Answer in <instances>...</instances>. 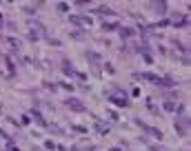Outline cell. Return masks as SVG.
Wrapping results in <instances>:
<instances>
[{"mask_svg":"<svg viewBox=\"0 0 191 151\" xmlns=\"http://www.w3.org/2000/svg\"><path fill=\"white\" fill-rule=\"evenodd\" d=\"M133 122L138 124V127H140L142 131H147L149 136H153V138H158V140H162V136H164V133H162L160 129H156V127H149V124H145V122H142L140 118H133Z\"/></svg>","mask_w":191,"mask_h":151,"instance_id":"cell-1","label":"cell"},{"mask_svg":"<svg viewBox=\"0 0 191 151\" xmlns=\"http://www.w3.org/2000/svg\"><path fill=\"white\" fill-rule=\"evenodd\" d=\"M65 105L71 109V111H87V107H85V102H80V100H76V98H69V100H65Z\"/></svg>","mask_w":191,"mask_h":151,"instance_id":"cell-2","label":"cell"},{"mask_svg":"<svg viewBox=\"0 0 191 151\" xmlns=\"http://www.w3.org/2000/svg\"><path fill=\"white\" fill-rule=\"evenodd\" d=\"M187 124H189V118H180L178 122H176V131H178V136H187Z\"/></svg>","mask_w":191,"mask_h":151,"instance_id":"cell-3","label":"cell"},{"mask_svg":"<svg viewBox=\"0 0 191 151\" xmlns=\"http://www.w3.org/2000/svg\"><path fill=\"white\" fill-rule=\"evenodd\" d=\"M109 102L116 105V107H127V105H129V100H127L125 96H109Z\"/></svg>","mask_w":191,"mask_h":151,"instance_id":"cell-4","label":"cell"},{"mask_svg":"<svg viewBox=\"0 0 191 151\" xmlns=\"http://www.w3.org/2000/svg\"><path fill=\"white\" fill-rule=\"evenodd\" d=\"M156 85H160V87H173V85H178V82H176V80H171V78H160V76H158Z\"/></svg>","mask_w":191,"mask_h":151,"instance_id":"cell-5","label":"cell"},{"mask_svg":"<svg viewBox=\"0 0 191 151\" xmlns=\"http://www.w3.org/2000/svg\"><path fill=\"white\" fill-rule=\"evenodd\" d=\"M96 131H98L100 136H107V133H109V127H105L100 120H96Z\"/></svg>","mask_w":191,"mask_h":151,"instance_id":"cell-6","label":"cell"},{"mask_svg":"<svg viewBox=\"0 0 191 151\" xmlns=\"http://www.w3.org/2000/svg\"><path fill=\"white\" fill-rule=\"evenodd\" d=\"M96 13H100V16H116V11L111 7H98L96 9Z\"/></svg>","mask_w":191,"mask_h":151,"instance_id":"cell-7","label":"cell"},{"mask_svg":"<svg viewBox=\"0 0 191 151\" xmlns=\"http://www.w3.org/2000/svg\"><path fill=\"white\" fill-rule=\"evenodd\" d=\"M31 116L36 118V122H38V124H42V127H47V120L42 118V113H40V111H36V109H31Z\"/></svg>","mask_w":191,"mask_h":151,"instance_id":"cell-8","label":"cell"},{"mask_svg":"<svg viewBox=\"0 0 191 151\" xmlns=\"http://www.w3.org/2000/svg\"><path fill=\"white\" fill-rule=\"evenodd\" d=\"M118 31H120V36H122V38H131V36L136 34V31H133V29H129V27H118Z\"/></svg>","mask_w":191,"mask_h":151,"instance_id":"cell-9","label":"cell"},{"mask_svg":"<svg viewBox=\"0 0 191 151\" xmlns=\"http://www.w3.org/2000/svg\"><path fill=\"white\" fill-rule=\"evenodd\" d=\"M118 27H120L118 22H105V24H102V29H105V31H116Z\"/></svg>","mask_w":191,"mask_h":151,"instance_id":"cell-10","label":"cell"},{"mask_svg":"<svg viewBox=\"0 0 191 151\" xmlns=\"http://www.w3.org/2000/svg\"><path fill=\"white\" fill-rule=\"evenodd\" d=\"M153 9H158V13H167V3H153Z\"/></svg>","mask_w":191,"mask_h":151,"instance_id":"cell-11","label":"cell"},{"mask_svg":"<svg viewBox=\"0 0 191 151\" xmlns=\"http://www.w3.org/2000/svg\"><path fill=\"white\" fill-rule=\"evenodd\" d=\"M85 56H87L89 60H93V62H100V56H98V54H96V51H87Z\"/></svg>","mask_w":191,"mask_h":151,"instance_id":"cell-12","label":"cell"},{"mask_svg":"<svg viewBox=\"0 0 191 151\" xmlns=\"http://www.w3.org/2000/svg\"><path fill=\"white\" fill-rule=\"evenodd\" d=\"M176 107H178V105L171 102V100H167V102H164V109H167V111H176Z\"/></svg>","mask_w":191,"mask_h":151,"instance_id":"cell-13","label":"cell"},{"mask_svg":"<svg viewBox=\"0 0 191 151\" xmlns=\"http://www.w3.org/2000/svg\"><path fill=\"white\" fill-rule=\"evenodd\" d=\"M7 42H9L13 49H18V47H20V40H16V38H7Z\"/></svg>","mask_w":191,"mask_h":151,"instance_id":"cell-14","label":"cell"},{"mask_svg":"<svg viewBox=\"0 0 191 151\" xmlns=\"http://www.w3.org/2000/svg\"><path fill=\"white\" fill-rule=\"evenodd\" d=\"M56 7H58V11H67V9H69V7H67V5H65V3H58V5H56Z\"/></svg>","mask_w":191,"mask_h":151,"instance_id":"cell-15","label":"cell"},{"mask_svg":"<svg viewBox=\"0 0 191 151\" xmlns=\"http://www.w3.org/2000/svg\"><path fill=\"white\" fill-rule=\"evenodd\" d=\"M44 147H47V149H56V144H54L51 140H47V142H44Z\"/></svg>","mask_w":191,"mask_h":151,"instance_id":"cell-16","label":"cell"},{"mask_svg":"<svg viewBox=\"0 0 191 151\" xmlns=\"http://www.w3.org/2000/svg\"><path fill=\"white\" fill-rule=\"evenodd\" d=\"M109 151H122V149H118V147H113V149H109Z\"/></svg>","mask_w":191,"mask_h":151,"instance_id":"cell-17","label":"cell"},{"mask_svg":"<svg viewBox=\"0 0 191 151\" xmlns=\"http://www.w3.org/2000/svg\"><path fill=\"white\" fill-rule=\"evenodd\" d=\"M0 24H3V16H0Z\"/></svg>","mask_w":191,"mask_h":151,"instance_id":"cell-18","label":"cell"}]
</instances>
